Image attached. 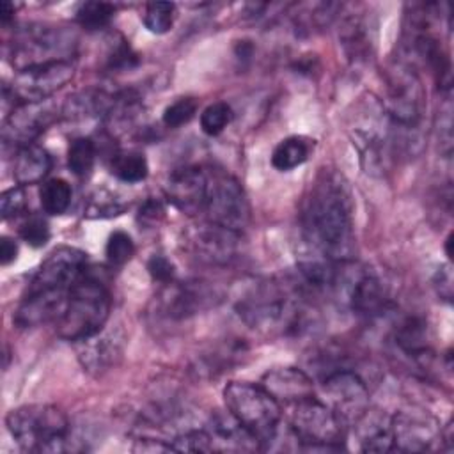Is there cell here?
I'll use <instances>...</instances> for the list:
<instances>
[{"instance_id":"obj_1","label":"cell","mask_w":454,"mask_h":454,"mask_svg":"<svg viewBox=\"0 0 454 454\" xmlns=\"http://www.w3.org/2000/svg\"><path fill=\"white\" fill-rule=\"evenodd\" d=\"M303 234L307 243L337 262H349L355 252L353 216L346 188L332 176L317 181L305 202Z\"/></svg>"},{"instance_id":"obj_2","label":"cell","mask_w":454,"mask_h":454,"mask_svg":"<svg viewBox=\"0 0 454 454\" xmlns=\"http://www.w3.org/2000/svg\"><path fill=\"white\" fill-rule=\"evenodd\" d=\"M112 298L106 284L90 270L69 289L64 309L55 319L57 333L73 342H82L105 330L110 317Z\"/></svg>"},{"instance_id":"obj_3","label":"cell","mask_w":454,"mask_h":454,"mask_svg":"<svg viewBox=\"0 0 454 454\" xmlns=\"http://www.w3.org/2000/svg\"><path fill=\"white\" fill-rule=\"evenodd\" d=\"M5 426L27 452H64L73 449L69 419L57 406H20L7 413Z\"/></svg>"},{"instance_id":"obj_4","label":"cell","mask_w":454,"mask_h":454,"mask_svg":"<svg viewBox=\"0 0 454 454\" xmlns=\"http://www.w3.org/2000/svg\"><path fill=\"white\" fill-rule=\"evenodd\" d=\"M227 411L266 449L278 434L282 404L262 387L248 381H231L223 388Z\"/></svg>"},{"instance_id":"obj_5","label":"cell","mask_w":454,"mask_h":454,"mask_svg":"<svg viewBox=\"0 0 454 454\" xmlns=\"http://www.w3.org/2000/svg\"><path fill=\"white\" fill-rule=\"evenodd\" d=\"M287 429L303 450H340L346 438V424L339 415L317 397H307L298 403L287 404Z\"/></svg>"},{"instance_id":"obj_6","label":"cell","mask_w":454,"mask_h":454,"mask_svg":"<svg viewBox=\"0 0 454 454\" xmlns=\"http://www.w3.org/2000/svg\"><path fill=\"white\" fill-rule=\"evenodd\" d=\"M426 108L422 80L408 60H395L387 73V99L383 110L401 133L417 131Z\"/></svg>"},{"instance_id":"obj_7","label":"cell","mask_w":454,"mask_h":454,"mask_svg":"<svg viewBox=\"0 0 454 454\" xmlns=\"http://www.w3.org/2000/svg\"><path fill=\"white\" fill-rule=\"evenodd\" d=\"M76 39L71 32L51 25H30L16 32L11 43V62L16 71L55 62L71 60Z\"/></svg>"},{"instance_id":"obj_8","label":"cell","mask_w":454,"mask_h":454,"mask_svg":"<svg viewBox=\"0 0 454 454\" xmlns=\"http://www.w3.org/2000/svg\"><path fill=\"white\" fill-rule=\"evenodd\" d=\"M239 317L252 328L273 330L278 326H298L301 310L291 296L275 282H259L245 293L238 305Z\"/></svg>"},{"instance_id":"obj_9","label":"cell","mask_w":454,"mask_h":454,"mask_svg":"<svg viewBox=\"0 0 454 454\" xmlns=\"http://www.w3.org/2000/svg\"><path fill=\"white\" fill-rule=\"evenodd\" d=\"M204 211L211 223L234 232H243L250 220V207L241 184L225 172H209Z\"/></svg>"},{"instance_id":"obj_10","label":"cell","mask_w":454,"mask_h":454,"mask_svg":"<svg viewBox=\"0 0 454 454\" xmlns=\"http://www.w3.org/2000/svg\"><path fill=\"white\" fill-rule=\"evenodd\" d=\"M74 76L71 60H55L20 69L9 89L18 103H37L50 99L57 90L67 85Z\"/></svg>"},{"instance_id":"obj_11","label":"cell","mask_w":454,"mask_h":454,"mask_svg":"<svg viewBox=\"0 0 454 454\" xmlns=\"http://www.w3.org/2000/svg\"><path fill=\"white\" fill-rule=\"evenodd\" d=\"M87 254L76 247H59L48 254L30 280L28 291H69L87 271Z\"/></svg>"},{"instance_id":"obj_12","label":"cell","mask_w":454,"mask_h":454,"mask_svg":"<svg viewBox=\"0 0 454 454\" xmlns=\"http://www.w3.org/2000/svg\"><path fill=\"white\" fill-rule=\"evenodd\" d=\"M325 401L346 424L351 426L369 406V390L362 378L348 369H337L323 380Z\"/></svg>"},{"instance_id":"obj_13","label":"cell","mask_w":454,"mask_h":454,"mask_svg":"<svg viewBox=\"0 0 454 454\" xmlns=\"http://www.w3.org/2000/svg\"><path fill=\"white\" fill-rule=\"evenodd\" d=\"M59 117L53 101L20 103L4 119L2 140L16 149L34 144V140L44 133Z\"/></svg>"},{"instance_id":"obj_14","label":"cell","mask_w":454,"mask_h":454,"mask_svg":"<svg viewBox=\"0 0 454 454\" xmlns=\"http://www.w3.org/2000/svg\"><path fill=\"white\" fill-rule=\"evenodd\" d=\"M392 450L424 452L440 442L442 427L436 419L424 410H401L390 417Z\"/></svg>"},{"instance_id":"obj_15","label":"cell","mask_w":454,"mask_h":454,"mask_svg":"<svg viewBox=\"0 0 454 454\" xmlns=\"http://www.w3.org/2000/svg\"><path fill=\"white\" fill-rule=\"evenodd\" d=\"M207 183L209 172L195 165H186L168 176L165 197L176 209L193 216L206 207Z\"/></svg>"},{"instance_id":"obj_16","label":"cell","mask_w":454,"mask_h":454,"mask_svg":"<svg viewBox=\"0 0 454 454\" xmlns=\"http://www.w3.org/2000/svg\"><path fill=\"white\" fill-rule=\"evenodd\" d=\"M348 303L364 319H378L392 309V296L380 277L358 273L348 286Z\"/></svg>"},{"instance_id":"obj_17","label":"cell","mask_w":454,"mask_h":454,"mask_svg":"<svg viewBox=\"0 0 454 454\" xmlns=\"http://www.w3.org/2000/svg\"><path fill=\"white\" fill-rule=\"evenodd\" d=\"M241 232L207 223L197 231L193 238V250L199 259L209 264H229L238 257Z\"/></svg>"},{"instance_id":"obj_18","label":"cell","mask_w":454,"mask_h":454,"mask_svg":"<svg viewBox=\"0 0 454 454\" xmlns=\"http://www.w3.org/2000/svg\"><path fill=\"white\" fill-rule=\"evenodd\" d=\"M69 291H27L12 321L20 328H34L57 319L64 309Z\"/></svg>"},{"instance_id":"obj_19","label":"cell","mask_w":454,"mask_h":454,"mask_svg":"<svg viewBox=\"0 0 454 454\" xmlns=\"http://www.w3.org/2000/svg\"><path fill=\"white\" fill-rule=\"evenodd\" d=\"M261 385L280 404H293L314 395L310 376L296 367H275L262 376Z\"/></svg>"},{"instance_id":"obj_20","label":"cell","mask_w":454,"mask_h":454,"mask_svg":"<svg viewBox=\"0 0 454 454\" xmlns=\"http://www.w3.org/2000/svg\"><path fill=\"white\" fill-rule=\"evenodd\" d=\"M213 298L211 289L202 282H170L165 284L161 303L170 317H188L209 305Z\"/></svg>"},{"instance_id":"obj_21","label":"cell","mask_w":454,"mask_h":454,"mask_svg":"<svg viewBox=\"0 0 454 454\" xmlns=\"http://www.w3.org/2000/svg\"><path fill=\"white\" fill-rule=\"evenodd\" d=\"M213 450H259L257 440L229 413L215 411L206 427Z\"/></svg>"},{"instance_id":"obj_22","label":"cell","mask_w":454,"mask_h":454,"mask_svg":"<svg viewBox=\"0 0 454 454\" xmlns=\"http://www.w3.org/2000/svg\"><path fill=\"white\" fill-rule=\"evenodd\" d=\"M355 438L364 452H390L392 450V424L390 417L376 408H367L353 424Z\"/></svg>"},{"instance_id":"obj_23","label":"cell","mask_w":454,"mask_h":454,"mask_svg":"<svg viewBox=\"0 0 454 454\" xmlns=\"http://www.w3.org/2000/svg\"><path fill=\"white\" fill-rule=\"evenodd\" d=\"M78 349V358L89 372L99 374L110 371L122 353V340L117 339L114 332L105 333L103 330L82 342Z\"/></svg>"},{"instance_id":"obj_24","label":"cell","mask_w":454,"mask_h":454,"mask_svg":"<svg viewBox=\"0 0 454 454\" xmlns=\"http://www.w3.org/2000/svg\"><path fill=\"white\" fill-rule=\"evenodd\" d=\"M51 170V156L50 153L37 145L28 144L16 151L12 163V176L18 184H35L43 181Z\"/></svg>"},{"instance_id":"obj_25","label":"cell","mask_w":454,"mask_h":454,"mask_svg":"<svg viewBox=\"0 0 454 454\" xmlns=\"http://www.w3.org/2000/svg\"><path fill=\"white\" fill-rule=\"evenodd\" d=\"M394 342L406 356L413 360L426 358L429 355V335L426 321L419 316L404 317L394 332Z\"/></svg>"},{"instance_id":"obj_26","label":"cell","mask_w":454,"mask_h":454,"mask_svg":"<svg viewBox=\"0 0 454 454\" xmlns=\"http://www.w3.org/2000/svg\"><path fill=\"white\" fill-rule=\"evenodd\" d=\"M309 154H310L309 140L301 137H287L280 140L278 145L273 149L271 165L280 172H287L305 163Z\"/></svg>"},{"instance_id":"obj_27","label":"cell","mask_w":454,"mask_h":454,"mask_svg":"<svg viewBox=\"0 0 454 454\" xmlns=\"http://www.w3.org/2000/svg\"><path fill=\"white\" fill-rule=\"evenodd\" d=\"M112 174L128 184L140 183L147 177L149 165L142 153L129 151V153H115L112 156Z\"/></svg>"},{"instance_id":"obj_28","label":"cell","mask_w":454,"mask_h":454,"mask_svg":"<svg viewBox=\"0 0 454 454\" xmlns=\"http://www.w3.org/2000/svg\"><path fill=\"white\" fill-rule=\"evenodd\" d=\"M73 190L71 184L60 177H53L43 183L39 192L41 207L48 215H62L71 204Z\"/></svg>"},{"instance_id":"obj_29","label":"cell","mask_w":454,"mask_h":454,"mask_svg":"<svg viewBox=\"0 0 454 454\" xmlns=\"http://www.w3.org/2000/svg\"><path fill=\"white\" fill-rule=\"evenodd\" d=\"M98 147L96 142L89 137H76L67 147V167L76 177H87L96 161Z\"/></svg>"},{"instance_id":"obj_30","label":"cell","mask_w":454,"mask_h":454,"mask_svg":"<svg viewBox=\"0 0 454 454\" xmlns=\"http://www.w3.org/2000/svg\"><path fill=\"white\" fill-rule=\"evenodd\" d=\"M114 16H115V5L110 2H98V0L80 4L74 12L76 23L89 32L105 28L114 20Z\"/></svg>"},{"instance_id":"obj_31","label":"cell","mask_w":454,"mask_h":454,"mask_svg":"<svg viewBox=\"0 0 454 454\" xmlns=\"http://www.w3.org/2000/svg\"><path fill=\"white\" fill-rule=\"evenodd\" d=\"M342 44L346 48V53L351 59H362L369 51L371 37L367 32V25L362 18H348L342 27Z\"/></svg>"},{"instance_id":"obj_32","label":"cell","mask_w":454,"mask_h":454,"mask_svg":"<svg viewBox=\"0 0 454 454\" xmlns=\"http://www.w3.org/2000/svg\"><path fill=\"white\" fill-rule=\"evenodd\" d=\"M176 5L170 2H151L145 5L142 23L151 34H165L174 25Z\"/></svg>"},{"instance_id":"obj_33","label":"cell","mask_w":454,"mask_h":454,"mask_svg":"<svg viewBox=\"0 0 454 454\" xmlns=\"http://www.w3.org/2000/svg\"><path fill=\"white\" fill-rule=\"evenodd\" d=\"M231 119H232V110L227 103L223 101L211 103L200 114V129L209 137H216L227 128Z\"/></svg>"},{"instance_id":"obj_34","label":"cell","mask_w":454,"mask_h":454,"mask_svg":"<svg viewBox=\"0 0 454 454\" xmlns=\"http://www.w3.org/2000/svg\"><path fill=\"white\" fill-rule=\"evenodd\" d=\"M170 450L176 452H211V438L206 429H188L168 440Z\"/></svg>"},{"instance_id":"obj_35","label":"cell","mask_w":454,"mask_h":454,"mask_svg":"<svg viewBox=\"0 0 454 454\" xmlns=\"http://www.w3.org/2000/svg\"><path fill=\"white\" fill-rule=\"evenodd\" d=\"M197 106L199 105H197L195 98H192V96L179 98L163 110L161 121L167 128H179L193 119V115L197 114Z\"/></svg>"},{"instance_id":"obj_36","label":"cell","mask_w":454,"mask_h":454,"mask_svg":"<svg viewBox=\"0 0 454 454\" xmlns=\"http://www.w3.org/2000/svg\"><path fill=\"white\" fill-rule=\"evenodd\" d=\"M105 254L110 264L121 266L124 262H128L133 254H135V243L131 239V236L124 231H114L108 236L106 247H105Z\"/></svg>"},{"instance_id":"obj_37","label":"cell","mask_w":454,"mask_h":454,"mask_svg":"<svg viewBox=\"0 0 454 454\" xmlns=\"http://www.w3.org/2000/svg\"><path fill=\"white\" fill-rule=\"evenodd\" d=\"M20 236L27 245H30L34 248H39V247H44L50 241L51 232H50V225H48L44 216L28 215L20 225Z\"/></svg>"},{"instance_id":"obj_38","label":"cell","mask_w":454,"mask_h":454,"mask_svg":"<svg viewBox=\"0 0 454 454\" xmlns=\"http://www.w3.org/2000/svg\"><path fill=\"white\" fill-rule=\"evenodd\" d=\"M27 207V195L21 184L12 186L9 190H5L0 197V211H2V218L4 220H11L20 216Z\"/></svg>"},{"instance_id":"obj_39","label":"cell","mask_w":454,"mask_h":454,"mask_svg":"<svg viewBox=\"0 0 454 454\" xmlns=\"http://www.w3.org/2000/svg\"><path fill=\"white\" fill-rule=\"evenodd\" d=\"M138 64V55L131 50V46L121 39L110 51L108 55V69L110 71H124V69H131Z\"/></svg>"},{"instance_id":"obj_40","label":"cell","mask_w":454,"mask_h":454,"mask_svg":"<svg viewBox=\"0 0 454 454\" xmlns=\"http://www.w3.org/2000/svg\"><path fill=\"white\" fill-rule=\"evenodd\" d=\"M147 271L154 282L160 284H170L176 278V268L172 261L161 254H154L147 261Z\"/></svg>"},{"instance_id":"obj_41","label":"cell","mask_w":454,"mask_h":454,"mask_svg":"<svg viewBox=\"0 0 454 454\" xmlns=\"http://www.w3.org/2000/svg\"><path fill=\"white\" fill-rule=\"evenodd\" d=\"M165 215V209H163V204L156 199H147L140 209H138V215H137V220L140 225H144L145 229H151V227H156L161 218Z\"/></svg>"},{"instance_id":"obj_42","label":"cell","mask_w":454,"mask_h":454,"mask_svg":"<svg viewBox=\"0 0 454 454\" xmlns=\"http://www.w3.org/2000/svg\"><path fill=\"white\" fill-rule=\"evenodd\" d=\"M433 284H434L438 296L450 301V298H452V271H450L449 264L436 270Z\"/></svg>"},{"instance_id":"obj_43","label":"cell","mask_w":454,"mask_h":454,"mask_svg":"<svg viewBox=\"0 0 454 454\" xmlns=\"http://www.w3.org/2000/svg\"><path fill=\"white\" fill-rule=\"evenodd\" d=\"M18 255V245L12 238L9 236H2L0 239V262L2 266H7L11 264Z\"/></svg>"},{"instance_id":"obj_44","label":"cell","mask_w":454,"mask_h":454,"mask_svg":"<svg viewBox=\"0 0 454 454\" xmlns=\"http://www.w3.org/2000/svg\"><path fill=\"white\" fill-rule=\"evenodd\" d=\"M14 14V5L11 2H2L0 4V21L2 25H7L12 20Z\"/></svg>"}]
</instances>
